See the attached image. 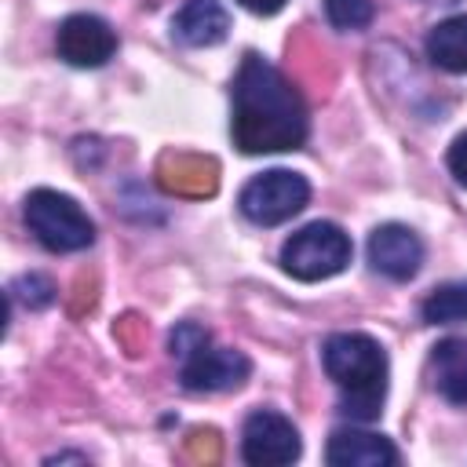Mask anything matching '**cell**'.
<instances>
[{
    "label": "cell",
    "instance_id": "obj_6",
    "mask_svg": "<svg viewBox=\"0 0 467 467\" xmlns=\"http://www.w3.org/2000/svg\"><path fill=\"white\" fill-rule=\"evenodd\" d=\"M303 441L288 416L274 409H255L241 427V456L252 467H285L299 460Z\"/></svg>",
    "mask_w": 467,
    "mask_h": 467
},
{
    "label": "cell",
    "instance_id": "obj_17",
    "mask_svg": "<svg viewBox=\"0 0 467 467\" xmlns=\"http://www.w3.org/2000/svg\"><path fill=\"white\" fill-rule=\"evenodd\" d=\"M7 299H22L29 310H40V306H47L55 299V285L44 274H22L18 281H11Z\"/></svg>",
    "mask_w": 467,
    "mask_h": 467
},
{
    "label": "cell",
    "instance_id": "obj_12",
    "mask_svg": "<svg viewBox=\"0 0 467 467\" xmlns=\"http://www.w3.org/2000/svg\"><path fill=\"white\" fill-rule=\"evenodd\" d=\"M230 15L219 0H186L171 18V36L186 47H212L226 40Z\"/></svg>",
    "mask_w": 467,
    "mask_h": 467
},
{
    "label": "cell",
    "instance_id": "obj_15",
    "mask_svg": "<svg viewBox=\"0 0 467 467\" xmlns=\"http://www.w3.org/2000/svg\"><path fill=\"white\" fill-rule=\"evenodd\" d=\"M420 310H423V321L427 325H456V321H467V281L438 285L423 299Z\"/></svg>",
    "mask_w": 467,
    "mask_h": 467
},
{
    "label": "cell",
    "instance_id": "obj_1",
    "mask_svg": "<svg viewBox=\"0 0 467 467\" xmlns=\"http://www.w3.org/2000/svg\"><path fill=\"white\" fill-rule=\"evenodd\" d=\"M234 146L248 157L255 153H285L303 146L306 139V106L296 84L270 66L263 55L248 51L234 77V117H230Z\"/></svg>",
    "mask_w": 467,
    "mask_h": 467
},
{
    "label": "cell",
    "instance_id": "obj_5",
    "mask_svg": "<svg viewBox=\"0 0 467 467\" xmlns=\"http://www.w3.org/2000/svg\"><path fill=\"white\" fill-rule=\"evenodd\" d=\"M306 201H310V182L288 168H270V171L248 179L237 197L241 215L255 226L288 223L292 215H299L306 208Z\"/></svg>",
    "mask_w": 467,
    "mask_h": 467
},
{
    "label": "cell",
    "instance_id": "obj_14",
    "mask_svg": "<svg viewBox=\"0 0 467 467\" xmlns=\"http://www.w3.org/2000/svg\"><path fill=\"white\" fill-rule=\"evenodd\" d=\"M427 58L445 73H467V15H452L427 33Z\"/></svg>",
    "mask_w": 467,
    "mask_h": 467
},
{
    "label": "cell",
    "instance_id": "obj_11",
    "mask_svg": "<svg viewBox=\"0 0 467 467\" xmlns=\"http://www.w3.org/2000/svg\"><path fill=\"white\" fill-rule=\"evenodd\" d=\"M157 182L175 197H212L219 190V164L201 153H164Z\"/></svg>",
    "mask_w": 467,
    "mask_h": 467
},
{
    "label": "cell",
    "instance_id": "obj_7",
    "mask_svg": "<svg viewBox=\"0 0 467 467\" xmlns=\"http://www.w3.org/2000/svg\"><path fill=\"white\" fill-rule=\"evenodd\" d=\"M252 376V361L241 354V350H230V347H212L201 343L197 350H190L182 358V368H179V379L186 390L193 394H219V390H237L244 379Z\"/></svg>",
    "mask_w": 467,
    "mask_h": 467
},
{
    "label": "cell",
    "instance_id": "obj_2",
    "mask_svg": "<svg viewBox=\"0 0 467 467\" xmlns=\"http://www.w3.org/2000/svg\"><path fill=\"white\" fill-rule=\"evenodd\" d=\"M321 365L339 387V412L368 423L379 416L387 398V354L365 332H336L321 347Z\"/></svg>",
    "mask_w": 467,
    "mask_h": 467
},
{
    "label": "cell",
    "instance_id": "obj_18",
    "mask_svg": "<svg viewBox=\"0 0 467 467\" xmlns=\"http://www.w3.org/2000/svg\"><path fill=\"white\" fill-rule=\"evenodd\" d=\"M212 336H208V328H201V325H193V321H182V325H175L171 328V339H168V347H171V354L182 361L190 350H197L201 343H208Z\"/></svg>",
    "mask_w": 467,
    "mask_h": 467
},
{
    "label": "cell",
    "instance_id": "obj_8",
    "mask_svg": "<svg viewBox=\"0 0 467 467\" xmlns=\"http://www.w3.org/2000/svg\"><path fill=\"white\" fill-rule=\"evenodd\" d=\"M55 51L77 69H99L117 51V33L99 15H69L55 33Z\"/></svg>",
    "mask_w": 467,
    "mask_h": 467
},
{
    "label": "cell",
    "instance_id": "obj_16",
    "mask_svg": "<svg viewBox=\"0 0 467 467\" xmlns=\"http://www.w3.org/2000/svg\"><path fill=\"white\" fill-rule=\"evenodd\" d=\"M325 15H328V22H332L336 29L358 33V29H365V26L372 22L376 4H372V0H325Z\"/></svg>",
    "mask_w": 467,
    "mask_h": 467
},
{
    "label": "cell",
    "instance_id": "obj_10",
    "mask_svg": "<svg viewBox=\"0 0 467 467\" xmlns=\"http://www.w3.org/2000/svg\"><path fill=\"white\" fill-rule=\"evenodd\" d=\"M325 460L332 467H394L398 449L383 434H372L361 427H339L328 434Z\"/></svg>",
    "mask_w": 467,
    "mask_h": 467
},
{
    "label": "cell",
    "instance_id": "obj_20",
    "mask_svg": "<svg viewBox=\"0 0 467 467\" xmlns=\"http://www.w3.org/2000/svg\"><path fill=\"white\" fill-rule=\"evenodd\" d=\"M190 456H193V460H215V456H219V438H215L212 427L190 434Z\"/></svg>",
    "mask_w": 467,
    "mask_h": 467
},
{
    "label": "cell",
    "instance_id": "obj_19",
    "mask_svg": "<svg viewBox=\"0 0 467 467\" xmlns=\"http://www.w3.org/2000/svg\"><path fill=\"white\" fill-rule=\"evenodd\" d=\"M445 164H449L452 179H456L460 186H467V131H460V135L452 139V146H449V153H445Z\"/></svg>",
    "mask_w": 467,
    "mask_h": 467
},
{
    "label": "cell",
    "instance_id": "obj_13",
    "mask_svg": "<svg viewBox=\"0 0 467 467\" xmlns=\"http://www.w3.org/2000/svg\"><path fill=\"white\" fill-rule=\"evenodd\" d=\"M431 379L445 401L467 405V339H441L431 350Z\"/></svg>",
    "mask_w": 467,
    "mask_h": 467
},
{
    "label": "cell",
    "instance_id": "obj_4",
    "mask_svg": "<svg viewBox=\"0 0 467 467\" xmlns=\"http://www.w3.org/2000/svg\"><path fill=\"white\" fill-rule=\"evenodd\" d=\"M354 255L350 237L336 223H306L281 244V266L296 281H325L347 270Z\"/></svg>",
    "mask_w": 467,
    "mask_h": 467
},
{
    "label": "cell",
    "instance_id": "obj_22",
    "mask_svg": "<svg viewBox=\"0 0 467 467\" xmlns=\"http://www.w3.org/2000/svg\"><path fill=\"white\" fill-rule=\"evenodd\" d=\"M438 4H456V0H438Z\"/></svg>",
    "mask_w": 467,
    "mask_h": 467
},
{
    "label": "cell",
    "instance_id": "obj_9",
    "mask_svg": "<svg viewBox=\"0 0 467 467\" xmlns=\"http://www.w3.org/2000/svg\"><path fill=\"white\" fill-rule=\"evenodd\" d=\"M368 263L390 281H409L423 263V241L401 223H383L368 234Z\"/></svg>",
    "mask_w": 467,
    "mask_h": 467
},
{
    "label": "cell",
    "instance_id": "obj_3",
    "mask_svg": "<svg viewBox=\"0 0 467 467\" xmlns=\"http://www.w3.org/2000/svg\"><path fill=\"white\" fill-rule=\"evenodd\" d=\"M26 226L47 252H84L95 241V223L88 212L58 190H33L26 197Z\"/></svg>",
    "mask_w": 467,
    "mask_h": 467
},
{
    "label": "cell",
    "instance_id": "obj_21",
    "mask_svg": "<svg viewBox=\"0 0 467 467\" xmlns=\"http://www.w3.org/2000/svg\"><path fill=\"white\" fill-rule=\"evenodd\" d=\"M237 4H241V7H248L252 15H277L288 0H237Z\"/></svg>",
    "mask_w": 467,
    "mask_h": 467
}]
</instances>
